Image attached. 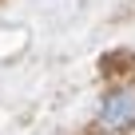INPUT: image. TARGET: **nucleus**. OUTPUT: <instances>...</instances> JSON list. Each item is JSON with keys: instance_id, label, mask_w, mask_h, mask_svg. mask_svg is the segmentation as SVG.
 <instances>
[{"instance_id": "f257e3e1", "label": "nucleus", "mask_w": 135, "mask_h": 135, "mask_svg": "<svg viewBox=\"0 0 135 135\" xmlns=\"http://www.w3.org/2000/svg\"><path fill=\"white\" fill-rule=\"evenodd\" d=\"M135 123V88H111L99 103V127L103 131H127Z\"/></svg>"}]
</instances>
